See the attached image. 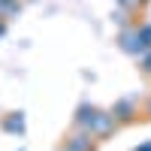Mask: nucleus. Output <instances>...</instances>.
<instances>
[{
    "label": "nucleus",
    "mask_w": 151,
    "mask_h": 151,
    "mask_svg": "<svg viewBox=\"0 0 151 151\" xmlns=\"http://www.w3.org/2000/svg\"><path fill=\"white\" fill-rule=\"evenodd\" d=\"M118 48H121L124 55L136 58V60L148 52L145 42H142V36H139V30H136V24H124V27L118 30Z\"/></svg>",
    "instance_id": "obj_1"
},
{
    "label": "nucleus",
    "mask_w": 151,
    "mask_h": 151,
    "mask_svg": "<svg viewBox=\"0 0 151 151\" xmlns=\"http://www.w3.org/2000/svg\"><path fill=\"white\" fill-rule=\"evenodd\" d=\"M118 127H121V121L115 118V112H112V109H100L88 133H94L100 142H106L109 136H115V133H118Z\"/></svg>",
    "instance_id": "obj_2"
},
{
    "label": "nucleus",
    "mask_w": 151,
    "mask_h": 151,
    "mask_svg": "<svg viewBox=\"0 0 151 151\" xmlns=\"http://www.w3.org/2000/svg\"><path fill=\"white\" fill-rule=\"evenodd\" d=\"M97 136L94 133H88L82 127H76L67 139H64V151H97Z\"/></svg>",
    "instance_id": "obj_3"
},
{
    "label": "nucleus",
    "mask_w": 151,
    "mask_h": 151,
    "mask_svg": "<svg viewBox=\"0 0 151 151\" xmlns=\"http://www.w3.org/2000/svg\"><path fill=\"white\" fill-rule=\"evenodd\" d=\"M112 112H115V118L121 124H133L139 118V103H136V97H121L112 103Z\"/></svg>",
    "instance_id": "obj_4"
},
{
    "label": "nucleus",
    "mask_w": 151,
    "mask_h": 151,
    "mask_svg": "<svg viewBox=\"0 0 151 151\" xmlns=\"http://www.w3.org/2000/svg\"><path fill=\"white\" fill-rule=\"evenodd\" d=\"M3 133H12V136H24L27 130V121H24V112H6L3 121H0Z\"/></svg>",
    "instance_id": "obj_5"
},
{
    "label": "nucleus",
    "mask_w": 151,
    "mask_h": 151,
    "mask_svg": "<svg viewBox=\"0 0 151 151\" xmlns=\"http://www.w3.org/2000/svg\"><path fill=\"white\" fill-rule=\"evenodd\" d=\"M97 106L94 103H82L79 109H76V118H73V124L76 127H82V130H91V124H94V118H97Z\"/></svg>",
    "instance_id": "obj_6"
},
{
    "label": "nucleus",
    "mask_w": 151,
    "mask_h": 151,
    "mask_svg": "<svg viewBox=\"0 0 151 151\" xmlns=\"http://www.w3.org/2000/svg\"><path fill=\"white\" fill-rule=\"evenodd\" d=\"M136 30H139L145 48H151V21H139V24H136Z\"/></svg>",
    "instance_id": "obj_7"
},
{
    "label": "nucleus",
    "mask_w": 151,
    "mask_h": 151,
    "mask_svg": "<svg viewBox=\"0 0 151 151\" xmlns=\"http://www.w3.org/2000/svg\"><path fill=\"white\" fill-rule=\"evenodd\" d=\"M118 3H121L124 9H142V6L151 3V0H118Z\"/></svg>",
    "instance_id": "obj_8"
},
{
    "label": "nucleus",
    "mask_w": 151,
    "mask_h": 151,
    "mask_svg": "<svg viewBox=\"0 0 151 151\" xmlns=\"http://www.w3.org/2000/svg\"><path fill=\"white\" fill-rule=\"evenodd\" d=\"M139 70H142L145 76H151V48H148V52L139 58Z\"/></svg>",
    "instance_id": "obj_9"
},
{
    "label": "nucleus",
    "mask_w": 151,
    "mask_h": 151,
    "mask_svg": "<svg viewBox=\"0 0 151 151\" xmlns=\"http://www.w3.org/2000/svg\"><path fill=\"white\" fill-rule=\"evenodd\" d=\"M145 115H148V118H151V97H148V100H145Z\"/></svg>",
    "instance_id": "obj_10"
},
{
    "label": "nucleus",
    "mask_w": 151,
    "mask_h": 151,
    "mask_svg": "<svg viewBox=\"0 0 151 151\" xmlns=\"http://www.w3.org/2000/svg\"><path fill=\"white\" fill-rule=\"evenodd\" d=\"M133 151H151V142H145V145H139V148H133Z\"/></svg>",
    "instance_id": "obj_11"
},
{
    "label": "nucleus",
    "mask_w": 151,
    "mask_h": 151,
    "mask_svg": "<svg viewBox=\"0 0 151 151\" xmlns=\"http://www.w3.org/2000/svg\"><path fill=\"white\" fill-rule=\"evenodd\" d=\"M6 33V21H0V36H3Z\"/></svg>",
    "instance_id": "obj_12"
},
{
    "label": "nucleus",
    "mask_w": 151,
    "mask_h": 151,
    "mask_svg": "<svg viewBox=\"0 0 151 151\" xmlns=\"http://www.w3.org/2000/svg\"><path fill=\"white\" fill-rule=\"evenodd\" d=\"M60 151H64V148H60Z\"/></svg>",
    "instance_id": "obj_13"
}]
</instances>
